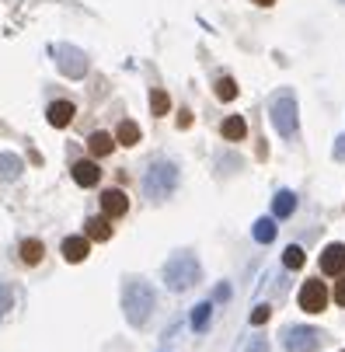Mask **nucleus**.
Here are the masks:
<instances>
[{"instance_id": "6", "label": "nucleus", "mask_w": 345, "mask_h": 352, "mask_svg": "<svg viewBox=\"0 0 345 352\" xmlns=\"http://www.w3.org/2000/svg\"><path fill=\"white\" fill-rule=\"evenodd\" d=\"M282 345H286L289 352H318V349H321V331H318V328H304V324L286 328Z\"/></svg>"}, {"instance_id": "29", "label": "nucleus", "mask_w": 345, "mask_h": 352, "mask_svg": "<svg viewBox=\"0 0 345 352\" xmlns=\"http://www.w3.org/2000/svg\"><path fill=\"white\" fill-rule=\"evenodd\" d=\"M335 157H338V161H345V136L335 143Z\"/></svg>"}, {"instance_id": "28", "label": "nucleus", "mask_w": 345, "mask_h": 352, "mask_svg": "<svg viewBox=\"0 0 345 352\" xmlns=\"http://www.w3.org/2000/svg\"><path fill=\"white\" fill-rule=\"evenodd\" d=\"M335 300L345 307V279H338V286H335Z\"/></svg>"}, {"instance_id": "13", "label": "nucleus", "mask_w": 345, "mask_h": 352, "mask_svg": "<svg viewBox=\"0 0 345 352\" xmlns=\"http://www.w3.org/2000/svg\"><path fill=\"white\" fill-rule=\"evenodd\" d=\"M21 171H25V161L18 154H0V182H14L21 178Z\"/></svg>"}, {"instance_id": "19", "label": "nucleus", "mask_w": 345, "mask_h": 352, "mask_svg": "<svg viewBox=\"0 0 345 352\" xmlns=\"http://www.w3.org/2000/svg\"><path fill=\"white\" fill-rule=\"evenodd\" d=\"M115 140L122 143V146H133V143H140V126L136 122H119V133H115Z\"/></svg>"}, {"instance_id": "24", "label": "nucleus", "mask_w": 345, "mask_h": 352, "mask_svg": "<svg viewBox=\"0 0 345 352\" xmlns=\"http://www.w3.org/2000/svg\"><path fill=\"white\" fill-rule=\"evenodd\" d=\"M272 237H276V223H272V220H258V223H255V241L269 244Z\"/></svg>"}, {"instance_id": "26", "label": "nucleus", "mask_w": 345, "mask_h": 352, "mask_svg": "<svg viewBox=\"0 0 345 352\" xmlns=\"http://www.w3.org/2000/svg\"><path fill=\"white\" fill-rule=\"evenodd\" d=\"M269 314H272L269 307H258V311L252 314V324H265V321H269Z\"/></svg>"}, {"instance_id": "20", "label": "nucleus", "mask_w": 345, "mask_h": 352, "mask_svg": "<svg viewBox=\"0 0 345 352\" xmlns=\"http://www.w3.org/2000/svg\"><path fill=\"white\" fill-rule=\"evenodd\" d=\"M151 109H154V116H168V112H171L168 91H151Z\"/></svg>"}, {"instance_id": "10", "label": "nucleus", "mask_w": 345, "mask_h": 352, "mask_svg": "<svg viewBox=\"0 0 345 352\" xmlns=\"http://www.w3.org/2000/svg\"><path fill=\"white\" fill-rule=\"evenodd\" d=\"M74 102H53L45 109V119H49V126H56V129H63V126H70V119H74Z\"/></svg>"}, {"instance_id": "1", "label": "nucleus", "mask_w": 345, "mask_h": 352, "mask_svg": "<svg viewBox=\"0 0 345 352\" xmlns=\"http://www.w3.org/2000/svg\"><path fill=\"white\" fill-rule=\"evenodd\" d=\"M154 304H157V296H154V286L151 283L126 279V286H122V311H126V321L133 328H143L146 321H151Z\"/></svg>"}, {"instance_id": "27", "label": "nucleus", "mask_w": 345, "mask_h": 352, "mask_svg": "<svg viewBox=\"0 0 345 352\" xmlns=\"http://www.w3.org/2000/svg\"><path fill=\"white\" fill-rule=\"evenodd\" d=\"M248 352H269V342H265V338L258 335V338H255V342L248 345Z\"/></svg>"}, {"instance_id": "5", "label": "nucleus", "mask_w": 345, "mask_h": 352, "mask_svg": "<svg viewBox=\"0 0 345 352\" xmlns=\"http://www.w3.org/2000/svg\"><path fill=\"white\" fill-rule=\"evenodd\" d=\"M53 56H56V67L63 70V77L77 80V77L87 74V56L80 53L77 45H56V49H53Z\"/></svg>"}, {"instance_id": "32", "label": "nucleus", "mask_w": 345, "mask_h": 352, "mask_svg": "<svg viewBox=\"0 0 345 352\" xmlns=\"http://www.w3.org/2000/svg\"><path fill=\"white\" fill-rule=\"evenodd\" d=\"M342 4H345V0H342Z\"/></svg>"}, {"instance_id": "23", "label": "nucleus", "mask_w": 345, "mask_h": 352, "mask_svg": "<svg viewBox=\"0 0 345 352\" xmlns=\"http://www.w3.org/2000/svg\"><path fill=\"white\" fill-rule=\"evenodd\" d=\"M282 262H286V269H300V265H304V248L289 244V248H286V255H282Z\"/></svg>"}, {"instance_id": "31", "label": "nucleus", "mask_w": 345, "mask_h": 352, "mask_svg": "<svg viewBox=\"0 0 345 352\" xmlns=\"http://www.w3.org/2000/svg\"><path fill=\"white\" fill-rule=\"evenodd\" d=\"M255 4H258V8H269V4H276V0H255Z\"/></svg>"}, {"instance_id": "21", "label": "nucleus", "mask_w": 345, "mask_h": 352, "mask_svg": "<svg viewBox=\"0 0 345 352\" xmlns=\"http://www.w3.org/2000/svg\"><path fill=\"white\" fill-rule=\"evenodd\" d=\"M216 98H220V102H234V98H237V84L230 77H220L216 80Z\"/></svg>"}, {"instance_id": "3", "label": "nucleus", "mask_w": 345, "mask_h": 352, "mask_svg": "<svg viewBox=\"0 0 345 352\" xmlns=\"http://www.w3.org/2000/svg\"><path fill=\"white\" fill-rule=\"evenodd\" d=\"M269 119L272 126L279 129V136L293 140L300 129V116H297V98H293V91H279L272 98V105H269Z\"/></svg>"}, {"instance_id": "4", "label": "nucleus", "mask_w": 345, "mask_h": 352, "mask_svg": "<svg viewBox=\"0 0 345 352\" xmlns=\"http://www.w3.org/2000/svg\"><path fill=\"white\" fill-rule=\"evenodd\" d=\"M175 185H178V168H175L171 161H157V164H151V171H146V178H143V188H146V195H151V199H164V195H171Z\"/></svg>"}, {"instance_id": "2", "label": "nucleus", "mask_w": 345, "mask_h": 352, "mask_svg": "<svg viewBox=\"0 0 345 352\" xmlns=\"http://www.w3.org/2000/svg\"><path fill=\"white\" fill-rule=\"evenodd\" d=\"M199 276H203V269H199V262H195L192 251H178V255H171L168 265H164V283L175 293L192 289L195 283H199Z\"/></svg>"}, {"instance_id": "9", "label": "nucleus", "mask_w": 345, "mask_h": 352, "mask_svg": "<svg viewBox=\"0 0 345 352\" xmlns=\"http://www.w3.org/2000/svg\"><path fill=\"white\" fill-rule=\"evenodd\" d=\"M102 210H105V217H122V213L129 210L126 192H122V188H109V192L102 195Z\"/></svg>"}, {"instance_id": "14", "label": "nucleus", "mask_w": 345, "mask_h": 352, "mask_svg": "<svg viewBox=\"0 0 345 352\" xmlns=\"http://www.w3.org/2000/svg\"><path fill=\"white\" fill-rule=\"evenodd\" d=\"M84 234H87V241H109L112 237V223L105 217H91L84 223Z\"/></svg>"}, {"instance_id": "11", "label": "nucleus", "mask_w": 345, "mask_h": 352, "mask_svg": "<svg viewBox=\"0 0 345 352\" xmlns=\"http://www.w3.org/2000/svg\"><path fill=\"white\" fill-rule=\"evenodd\" d=\"M98 178H102V168H98L94 161H77L74 164V182L77 185L91 188V185H98Z\"/></svg>"}, {"instance_id": "12", "label": "nucleus", "mask_w": 345, "mask_h": 352, "mask_svg": "<svg viewBox=\"0 0 345 352\" xmlns=\"http://www.w3.org/2000/svg\"><path fill=\"white\" fill-rule=\"evenodd\" d=\"M87 251H91V241L87 237H67L63 241V258L67 262H84Z\"/></svg>"}, {"instance_id": "7", "label": "nucleus", "mask_w": 345, "mask_h": 352, "mask_svg": "<svg viewBox=\"0 0 345 352\" xmlns=\"http://www.w3.org/2000/svg\"><path fill=\"white\" fill-rule=\"evenodd\" d=\"M324 304H328V289H324V283H321V279L304 283V289H300V307L311 311V314H321Z\"/></svg>"}, {"instance_id": "15", "label": "nucleus", "mask_w": 345, "mask_h": 352, "mask_svg": "<svg viewBox=\"0 0 345 352\" xmlns=\"http://www.w3.org/2000/svg\"><path fill=\"white\" fill-rule=\"evenodd\" d=\"M244 136H248V122H244L241 116L223 119V140H244Z\"/></svg>"}, {"instance_id": "18", "label": "nucleus", "mask_w": 345, "mask_h": 352, "mask_svg": "<svg viewBox=\"0 0 345 352\" xmlns=\"http://www.w3.org/2000/svg\"><path fill=\"white\" fill-rule=\"evenodd\" d=\"M21 262L25 265H38L42 262V241H21Z\"/></svg>"}, {"instance_id": "17", "label": "nucleus", "mask_w": 345, "mask_h": 352, "mask_svg": "<svg viewBox=\"0 0 345 352\" xmlns=\"http://www.w3.org/2000/svg\"><path fill=\"white\" fill-rule=\"evenodd\" d=\"M293 210H297V195H293V192H279V195L272 199V213H276V217H289Z\"/></svg>"}, {"instance_id": "22", "label": "nucleus", "mask_w": 345, "mask_h": 352, "mask_svg": "<svg viewBox=\"0 0 345 352\" xmlns=\"http://www.w3.org/2000/svg\"><path fill=\"white\" fill-rule=\"evenodd\" d=\"M210 314H213V304H199V307H195V314H192V328L203 331L210 324Z\"/></svg>"}, {"instance_id": "16", "label": "nucleus", "mask_w": 345, "mask_h": 352, "mask_svg": "<svg viewBox=\"0 0 345 352\" xmlns=\"http://www.w3.org/2000/svg\"><path fill=\"white\" fill-rule=\"evenodd\" d=\"M87 146H91V154H94V157H105V154H112L115 140H112L109 133H94V136L87 140Z\"/></svg>"}, {"instance_id": "30", "label": "nucleus", "mask_w": 345, "mask_h": 352, "mask_svg": "<svg viewBox=\"0 0 345 352\" xmlns=\"http://www.w3.org/2000/svg\"><path fill=\"white\" fill-rule=\"evenodd\" d=\"M178 126H181V129H188V126H192V116H188V112H185V116H178Z\"/></svg>"}, {"instance_id": "8", "label": "nucleus", "mask_w": 345, "mask_h": 352, "mask_svg": "<svg viewBox=\"0 0 345 352\" xmlns=\"http://www.w3.org/2000/svg\"><path fill=\"white\" fill-rule=\"evenodd\" d=\"M321 272H328V276L345 272V244H328L321 251Z\"/></svg>"}, {"instance_id": "25", "label": "nucleus", "mask_w": 345, "mask_h": 352, "mask_svg": "<svg viewBox=\"0 0 345 352\" xmlns=\"http://www.w3.org/2000/svg\"><path fill=\"white\" fill-rule=\"evenodd\" d=\"M11 304H14V289H11L8 283H0V318L11 311Z\"/></svg>"}]
</instances>
